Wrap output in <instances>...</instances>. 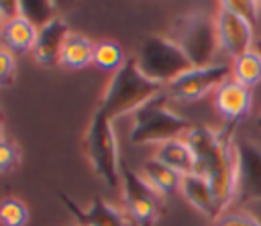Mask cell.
<instances>
[{
    "label": "cell",
    "mask_w": 261,
    "mask_h": 226,
    "mask_svg": "<svg viewBox=\"0 0 261 226\" xmlns=\"http://www.w3.org/2000/svg\"><path fill=\"white\" fill-rule=\"evenodd\" d=\"M184 140L192 149L196 173L204 175L218 200L220 214L239 197L241 183V147L228 130H212L208 126H192Z\"/></svg>",
    "instance_id": "1"
},
{
    "label": "cell",
    "mask_w": 261,
    "mask_h": 226,
    "mask_svg": "<svg viewBox=\"0 0 261 226\" xmlns=\"http://www.w3.org/2000/svg\"><path fill=\"white\" fill-rule=\"evenodd\" d=\"M165 37L171 39L184 51V55L194 67H208L220 63L222 49L214 14L202 10L181 12L171 20Z\"/></svg>",
    "instance_id": "2"
},
{
    "label": "cell",
    "mask_w": 261,
    "mask_h": 226,
    "mask_svg": "<svg viewBox=\"0 0 261 226\" xmlns=\"http://www.w3.org/2000/svg\"><path fill=\"white\" fill-rule=\"evenodd\" d=\"M163 90L165 86L149 79L139 69L137 57H133V59H126L118 71H114L98 110L104 112L110 120H116L124 114H130V112L135 114L143 104H147L151 98H155Z\"/></svg>",
    "instance_id": "3"
},
{
    "label": "cell",
    "mask_w": 261,
    "mask_h": 226,
    "mask_svg": "<svg viewBox=\"0 0 261 226\" xmlns=\"http://www.w3.org/2000/svg\"><path fill=\"white\" fill-rule=\"evenodd\" d=\"M194 124L169 108L165 90L143 104L133 114V126L128 132L130 145H161L173 138H184Z\"/></svg>",
    "instance_id": "4"
},
{
    "label": "cell",
    "mask_w": 261,
    "mask_h": 226,
    "mask_svg": "<svg viewBox=\"0 0 261 226\" xmlns=\"http://www.w3.org/2000/svg\"><path fill=\"white\" fill-rule=\"evenodd\" d=\"M139 69L153 81L161 86L171 83L194 65L184 55V51L165 35H151L143 41L139 55H137Z\"/></svg>",
    "instance_id": "5"
},
{
    "label": "cell",
    "mask_w": 261,
    "mask_h": 226,
    "mask_svg": "<svg viewBox=\"0 0 261 226\" xmlns=\"http://www.w3.org/2000/svg\"><path fill=\"white\" fill-rule=\"evenodd\" d=\"M86 153L94 171L106 185L110 187L120 185V157H118L116 134L112 128V120L100 110H96L88 126Z\"/></svg>",
    "instance_id": "6"
},
{
    "label": "cell",
    "mask_w": 261,
    "mask_h": 226,
    "mask_svg": "<svg viewBox=\"0 0 261 226\" xmlns=\"http://www.w3.org/2000/svg\"><path fill=\"white\" fill-rule=\"evenodd\" d=\"M228 77H230V61H220L208 67H192L190 71L167 83L165 94L173 102L190 104L212 94Z\"/></svg>",
    "instance_id": "7"
},
{
    "label": "cell",
    "mask_w": 261,
    "mask_h": 226,
    "mask_svg": "<svg viewBox=\"0 0 261 226\" xmlns=\"http://www.w3.org/2000/svg\"><path fill=\"white\" fill-rule=\"evenodd\" d=\"M120 189L124 212L130 216V220L137 226L153 224L159 212L161 195L151 189V185L141 177V173L128 169L124 161H120Z\"/></svg>",
    "instance_id": "8"
},
{
    "label": "cell",
    "mask_w": 261,
    "mask_h": 226,
    "mask_svg": "<svg viewBox=\"0 0 261 226\" xmlns=\"http://www.w3.org/2000/svg\"><path fill=\"white\" fill-rule=\"evenodd\" d=\"M214 18H216L220 49L226 57H230V61L255 49V26L247 22L243 16H239L237 12L226 8L222 2H218Z\"/></svg>",
    "instance_id": "9"
},
{
    "label": "cell",
    "mask_w": 261,
    "mask_h": 226,
    "mask_svg": "<svg viewBox=\"0 0 261 226\" xmlns=\"http://www.w3.org/2000/svg\"><path fill=\"white\" fill-rule=\"evenodd\" d=\"M212 106L220 118L234 124L251 114L253 92L249 88L241 86L239 81H234L232 77H228L212 92Z\"/></svg>",
    "instance_id": "10"
},
{
    "label": "cell",
    "mask_w": 261,
    "mask_h": 226,
    "mask_svg": "<svg viewBox=\"0 0 261 226\" xmlns=\"http://www.w3.org/2000/svg\"><path fill=\"white\" fill-rule=\"evenodd\" d=\"M57 197L61 200V204L67 208V212L75 218L80 226H133V220L124 210L110 206L102 197H94L86 210H80V206L71 202L67 195H63L61 191L57 193Z\"/></svg>",
    "instance_id": "11"
},
{
    "label": "cell",
    "mask_w": 261,
    "mask_h": 226,
    "mask_svg": "<svg viewBox=\"0 0 261 226\" xmlns=\"http://www.w3.org/2000/svg\"><path fill=\"white\" fill-rule=\"evenodd\" d=\"M69 35V26L61 16L51 18L47 24H43L37 31L33 57L39 65H55L59 63V53L63 47L65 37Z\"/></svg>",
    "instance_id": "12"
},
{
    "label": "cell",
    "mask_w": 261,
    "mask_h": 226,
    "mask_svg": "<svg viewBox=\"0 0 261 226\" xmlns=\"http://www.w3.org/2000/svg\"><path fill=\"white\" fill-rule=\"evenodd\" d=\"M179 193L181 197L196 210L200 212L202 216L206 218H212L216 220L218 214H220V208H218V200L214 195V189L210 185V181L200 175V173H188V175H181V183H179Z\"/></svg>",
    "instance_id": "13"
},
{
    "label": "cell",
    "mask_w": 261,
    "mask_h": 226,
    "mask_svg": "<svg viewBox=\"0 0 261 226\" xmlns=\"http://www.w3.org/2000/svg\"><path fill=\"white\" fill-rule=\"evenodd\" d=\"M239 195H247L251 204H261V151L255 147H241Z\"/></svg>",
    "instance_id": "14"
},
{
    "label": "cell",
    "mask_w": 261,
    "mask_h": 226,
    "mask_svg": "<svg viewBox=\"0 0 261 226\" xmlns=\"http://www.w3.org/2000/svg\"><path fill=\"white\" fill-rule=\"evenodd\" d=\"M37 26L27 20L22 14L4 22L0 29V41L4 49H8L12 55H22L27 51H33L35 39H37Z\"/></svg>",
    "instance_id": "15"
},
{
    "label": "cell",
    "mask_w": 261,
    "mask_h": 226,
    "mask_svg": "<svg viewBox=\"0 0 261 226\" xmlns=\"http://www.w3.org/2000/svg\"><path fill=\"white\" fill-rule=\"evenodd\" d=\"M153 159H157L159 163L177 171L179 175H188V173L196 171V161H194L192 149L188 147V143L184 138H173V140L157 145Z\"/></svg>",
    "instance_id": "16"
},
{
    "label": "cell",
    "mask_w": 261,
    "mask_h": 226,
    "mask_svg": "<svg viewBox=\"0 0 261 226\" xmlns=\"http://www.w3.org/2000/svg\"><path fill=\"white\" fill-rule=\"evenodd\" d=\"M94 45L88 37H84L82 33L69 31V35L63 41L61 53H59V65L67 67V69H84L92 63L94 59Z\"/></svg>",
    "instance_id": "17"
},
{
    "label": "cell",
    "mask_w": 261,
    "mask_h": 226,
    "mask_svg": "<svg viewBox=\"0 0 261 226\" xmlns=\"http://www.w3.org/2000/svg\"><path fill=\"white\" fill-rule=\"evenodd\" d=\"M141 177L151 185L153 191H157L161 197L163 195H171L175 191H179V183H181V175L173 169H169L167 165L159 163L157 159H147L141 167Z\"/></svg>",
    "instance_id": "18"
},
{
    "label": "cell",
    "mask_w": 261,
    "mask_h": 226,
    "mask_svg": "<svg viewBox=\"0 0 261 226\" xmlns=\"http://www.w3.org/2000/svg\"><path fill=\"white\" fill-rule=\"evenodd\" d=\"M230 77L241 86L253 90L261 83V51L255 47L230 61Z\"/></svg>",
    "instance_id": "19"
},
{
    "label": "cell",
    "mask_w": 261,
    "mask_h": 226,
    "mask_svg": "<svg viewBox=\"0 0 261 226\" xmlns=\"http://www.w3.org/2000/svg\"><path fill=\"white\" fill-rule=\"evenodd\" d=\"M92 63L104 71H118L124 63L122 49L116 41H100L94 45V59Z\"/></svg>",
    "instance_id": "20"
},
{
    "label": "cell",
    "mask_w": 261,
    "mask_h": 226,
    "mask_svg": "<svg viewBox=\"0 0 261 226\" xmlns=\"http://www.w3.org/2000/svg\"><path fill=\"white\" fill-rule=\"evenodd\" d=\"M29 222L27 206L16 197L0 200V224L2 226H24Z\"/></svg>",
    "instance_id": "21"
},
{
    "label": "cell",
    "mask_w": 261,
    "mask_h": 226,
    "mask_svg": "<svg viewBox=\"0 0 261 226\" xmlns=\"http://www.w3.org/2000/svg\"><path fill=\"white\" fill-rule=\"evenodd\" d=\"M53 10H55V4H53V2H43V0L20 2V14H22L27 20H31L37 29H41L43 24H47L51 18L57 16Z\"/></svg>",
    "instance_id": "22"
},
{
    "label": "cell",
    "mask_w": 261,
    "mask_h": 226,
    "mask_svg": "<svg viewBox=\"0 0 261 226\" xmlns=\"http://www.w3.org/2000/svg\"><path fill=\"white\" fill-rule=\"evenodd\" d=\"M222 4L232 12H237L239 16H243L253 26L261 22V6L257 0H222Z\"/></svg>",
    "instance_id": "23"
},
{
    "label": "cell",
    "mask_w": 261,
    "mask_h": 226,
    "mask_svg": "<svg viewBox=\"0 0 261 226\" xmlns=\"http://www.w3.org/2000/svg\"><path fill=\"white\" fill-rule=\"evenodd\" d=\"M212 226H261V218H257L245 210H239V212L226 210V212L218 214V218L214 220Z\"/></svg>",
    "instance_id": "24"
},
{
    "label": "cell",
    "mask_w": 261,
    "mask_h": 226,
    "mask_svg": "<svg viewBox=\"0 0 261 226\" xmlns=\"http://www.w3.org/2000/svg\"><path fill=\"white\" fill-rule=\"evenodd\" d=\"M14 73H16V59H14V55L8 49L0 47V88L12 83Z\"/></svg>",
    "instance_id": "25"
},
{
    "label": "cell",
    "mask_w": 261,
    "mask_h": 226,
    "mask_svg": "<svg viewBox=\"0 0 261 226\" xmlns=\"http://www.w3.org/2000/svg\"><path fill=\"white\" fill-rule=\"evenodd\" d=\"M18 163V149L14 143L0 138V171H10Z\"/></svg>",
    "instance_id": "26"
},
{
    "label": "cell",
    "mask_w": 261,
    "mask_h": 226,
    "mask_svg": "<svg viewBox=\"0 0 261 226\" xmlns=\"http://www.w3.org/2000/svg\"><path fill=\"white\" fill-rule=\"evenodd\" d=\"M20 16V2H14V0H0V20L2 24Z\"/></svg>",
    "instance_id": "27"
},
{
    "label": "cell",
    "mask_w": 261,
    "mask_h": 226,
    "mask_svg": "<svg viewBox=\"0 0 261 226\" xmlns=\"http://www.w3.org/2000/svg\"><path fill=\"white\" fill-rule=\"evenodd\" d=\"M257 126L261 128V112H259V118H257Z\"/></svg>",
    "instance_id": "28"
},
{
    "label": "cell",
    "mask_w": 261,
    "mask_h": 226,
    "mask_svg": "<svg viewBox=\"0 0 261 226\" xmlns=\"http://www.w3.org/2000/svg\"><path fill=\"white\" fill-rule=\"evenodd\" d=\"M0 138H2V122H0Z\"/></svg>",
    "instance_id": "29"
},
{
    "label": "cell",
    "mask_w": 261,
    "mask_h": 226,
    "mask_svg": "<svg viewBox=\"0 0 261 226\" xmlns=\"http://www.w3.org/2000/svg\"><path fill=\"white\" fill-rule=\"evenodd\" d=\"M259 51H261V41H259Z\"/></svg>",
    "instance_id": "30"
},
{
    "label": "cell",
    "mask_w": 261,
    "mask_h": 226,
    "mask_svg": "<svg viewBox=\"0 0 261 226\" xmlns=\"http://www.w3.org/2000/svg\"><path fill=\"white\" fill-rule=\"evenodd\" d=\"M141 226H151V224H141Z\"/></svg>",
    "instance_id": "31"
},
{
    "label": "cell",
    "mask_w": 261,
    "mask_h": 226,
    "mask_svg": "<svg viewBox=\"0 0 261 226\" xmlns=\"http://www.w3.org/2000/svg\"><path fill=\"white\" fill-rule=\"evenodd\" d=\"M0 29H2V20H0Z\"/></svg>",
    "instance_id": "32"
},
{
    "label": "cell",
    "mask_w": 261,
    "mask_h": 226,
    "mask_svg": "<svg viewBox=\"0 0 261 226\" xmlns=\"http://www.w3.org/2000/svg\"><path fill=\"white\" fill-rule=\"evenodd\" d=\"M71 226H80V224H71Z\"/></svg>",
    "instance_id": "33"
},
{
    "label": "cell",
    "mask_w": 261,
    "mask_h": 226,
    "mask_svg": "<svg viewBox=\"0 0 261 226\" xmlns=\"http://www.w3.org/2000/svg\"><path fill=\"white\" fill-rule=\"evenodd\" d=\"M259 6H261V2H259Z\"/></svg>",
    "instance_id": "34"
}]
</instances>
